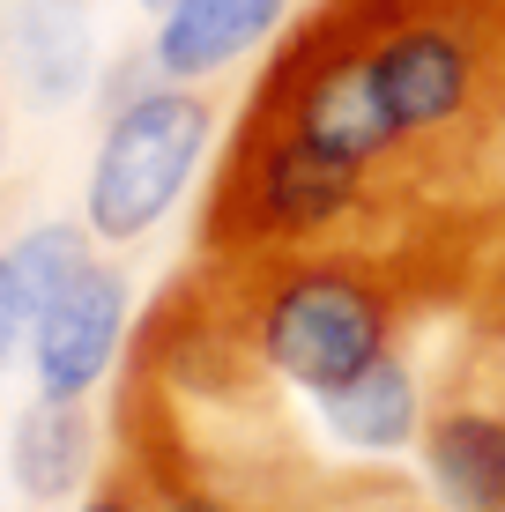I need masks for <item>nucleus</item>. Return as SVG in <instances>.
Here are the masks:
<instances>
[{
  "mask_svg": "<svg viewBox=\"0 0 505 512\" xmlns=\"http://www.w3.org/2000/svg\"><path fill=\"white\" fill-rule=\"evenodd\" d=\"M505 245V0H312L268 45L194 253H372L476 282Z\"/></svg>",
  "mask_w": 505,
  "mask_h": 512,
  "instance_id": "nucleus-1",
  "label": "nucleus"
},
{
  "mask_svg": "<svg viewBox=\"0 0 505 512\" xmlns=\"http://www.w3.org/2000/svg\"><path fill=\"white\" fill-rule=\"evenodd\" d=\"M194 297L305 401L364 379L379 357L424 342L431 320L468 312V290L372 253H194Z\"/></svg>",
  "mask_w": 505,
  "mask_h": 512,
  "instance_id": "nucleus-2",
  "label": "nucleus"
},
{
  "mask_svg": "<svg viewBox=\"0 0 505 512\" xmlns=\"http://www.w3.org/2000/svg\"><path fill=\"white\" fill-rule=\"evenodd\" d=\"M216 119L223 112L208 82H149L127 104H112L90 156V186H82V223L104 245L149 238L186 201L208 141H216Z\"/></svg>",
  "mask_w": 505,
  "mask_h": 512,
  "instance_id": "nucleus-3",
  "label": "nucleus"
},
{
  "mask_svg": "<svg viewBox=\"0 0 505 512\" xmlns=\"http://www.w3.org/2000/svg\"><path fill=\"white\" fill-rule=\"evenodd\" d=\"M416 468L454 512H505V327L468 320L424 394Z\"/></svg>",
  "mask_w": 505,
  "mask_h": 512,
  "instance_id": "nucleus-4",
  "label": "nucleus"
},
{
  "mask_svg": "<svg viewBox=\"0 0 505 512\" xmlns=\"http://www.w3.org/2000/svg\"><path fill=\"white\" fill-rule=\"evenodd\" d=\"M127 268L97 260L90 275L75 282L67 297L30 320V372H38V394L60 401H90L104 372L119 364V342H127Z\"/></svg>",
  "mask_w": 505,
  "mask_h": 512,
  "instance_id": "nucleus-5",
  "label": "nucleus"
},
{
  "mask_svg": "<svg viewBox=\"0 0 505 512\" xmlns=\"http://www.w3.org/2000/svg\"><path fill=\"white\" fill-rule=\"evenodd\" d=\"M298 0H179L171 15H156L149 60L164 82H216L238 60H253L260 45H275L290 30Z\"/></svg>",
  "mask_w": 505,
  "mask_h": 512,
  "instance_id": "nucleus-6",
  "label": "nucleus"
},
{
  "mask_svg": "<svg viewBox=\"0 0 505 512\" xmlns=\"http://www.w3.org/2000/svg\"><path fill=\"white\" fill-rule=\"evenodd\" d=\"M97 67V38L75 0H30L0 15V97H23L30 112H60L82 97Z\"/></svg>",
  "mask_w": 505,
  "mask_h": 512,
  "instance_id": "nucleus-7",
  "label": "nucleus"
},
{
  "mask_svg": "<svg viewBox=\"0 0 505 512\" xmlns=\"http://www.w3.org/2000/svg\"><path fill=\"white\" fill-rule=\"evenodd\" d=\"M424 394H431V364H424V342H409L394 357H379L364 379L320 394L312 416L350 453H409L416 431H424Z\"/></svg>",
  "mask_w": 505,
  "mask_h": 512,
  "instance_id": "nucleus-8",
  "label": "nucleus"
},
{
  "mask_svg": "<svg viewBox=\"0 0 505 512\" xmlns=\"http://www.w3.org/2000/svg\"><path fill=\"white\" fill-rule=\"evenodd\" d=\"M8 475L30 505H60L97 475V416L90 401L38 394L8 431Z\"/></svg>",
  "mask_w": 505,
  "mask_h": 512,
  "instance_id": "nucleus-9",
  "label": "nucleus"
},
{
  "mask_svg": "<svg viewBox=\"0 0 505 512\" xmlns=\"http://www.w3.org/2000/svg\"><path fill=\"white\" fill-rule=\"evenodd\" d=\"M283 512H454L424 475L402 468H320Z\"/></svg>",
  "mask_w": 505,
  "mask_h": 512,
  "instance_id": "nucleus-10",
  "label": "nucleus"
},
{
  "mask_svg": "<svg viewBox=\"0 0 505 512\" xmlns=\"http://www.w3.org/2000/svg\"><path fill=\"white\" fill-rule=\"evenodd\" d=\"M97 231L90 223H38V231H23L15 238V282H23V305H30V320L52 305V297H67L82 275L97 268Z\"/></svg>",
  "mask_w": 505,
  "mask_h": 512,
  "instance_id": "nucleus-11",
  "label": "nucleus"
},
{
  "mask_svg": "<svg viewBox=\"0 0 505 512\" xmlns=\"http://www.w3.org/2000/svg\"><path fill=\"white\" fill-rule=\"evenodd\" d=\"M82 512H156L142 468L127 461V453H104V468L90 475V490H82Z\"/></svg>",
  "mask_w": 505,
  "mask_h": 512,
  "instance_id": "nucleus-12",
  "label": "nucleus"
},
{
  "mask_svg": "<svg viewBox=\"0 0 505 512\" xmlns=\"http://www.w3.org/2000/svg\"><path fill=\"white\" fill-rule=\"evenodd\" d=\"M23 342H30V305H23V282H15V253H0V372Z\"/></svg>",
  "mask_w": 505,
  "mask_h": 512,
  "instance_id": "nucleus-13",
  "label": "nucleus"
},
{
  "mask_svg": "<svg viewBox=\"0 0 505 512\" xmlns=\"http://www.w3.org/2000/svg\"><path fill=\"white\" fill-rule=\"evenodd\" d=\"M156 512H268V505H246V498H223V490H201V483H179V490H149Z\"/></svg>",
  "mask_w": 505,
  "mask_h": 512,
  "instance_id": "nucleus-14",
  "label": "nucleus"
},
{
  "mask_svg": "<svg viewBox=\"0 0 505 512\" xmlns=\"http://www.w3.org/2000/svg\"><path fill=\"white\" fill-rule=\"evenodd\" d=\"M468 320L505 327V245H498V260H491V268H483V282H476V305H468Z\"/></svg>",
  "mask_w": 505,
  "mask_h": 512,
  "instance_id": "nucleus-15",
  "label": "nucleus"
},
{
  "mask_svg": "<svg viewBox=\"0 0 505 512\" xmlns=\"http://www.w3.org/2000/svg\"><path fill=\"white\" fill-rule=\"evenodd\" d=\"M142 8H149V15H171V8H179V0H142Z\"/></svg>",
  "mask_w": 505,
  "mask_h": 512,
  "instance_id": "nucleus-16",
  "label": "nucleus"
},
{
  "mask_svg": "<svg viewBox=\"0 0 505 512\" xmlns=\"http://www.w3.org/2000/svg\"><path fill=\"white\" fill-rule=\"evenodd\" d=\"M75 8H97V0H75Z\"/></svg>",
  "mask_w": 505,
  "mask_h": 512,
  "instance_id": "nucleus-17",
  "label": "nucleus"
}]
</instances>
